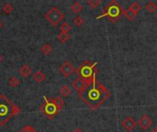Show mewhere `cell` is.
Masks as SVG:
<instances>
[{"mask_svg": "<svg viewBox=\"0 0 157 132\" xmlns=\"http://www.w3.org/2000/svg\"><path fill=\"white\" fill-rule=\"evenodd\" d=\"M109 95L110 94L107 90V88L98 83L95 76L93 79V84L79 96L91 109L96 110L107 98L109 97Z\"/></svg>", "mask_w": 157, "mask_h": 132, "instance_id": "6da1fadb", "label": "cell"}, {"mask_svg": "<svg viewBox=\"0 0 157 132\" xmlns=\"http://www.w3.org/2000/svg\"><path fill=\"white\" fill-rule=\"evenodd\" d=\"M18 113H20V108L14 105L6 95H0V125L6 126L8 121Z\"/></svg>", "mask_w": 157, "mask_h": 132, "instance_id": "7a4b0ae2", "label": "cell"}, {"mask_svg": "<svg viewBox=\"0 0 157 132\" xmlns=\"http://www.w3.org/2000/svg\"><path fill=\"white\" fill-rule=\"evenodd\" d=\"M122 13V8L120 7V4L117 1H111L106 7L104 8L102 15L98 17L97 18H101L103 17H108L109 20L112 21V23H115L117 20L120 19V17Z\"/></svg>", "mask_w": 157, "mask_h": 132, "instance_id": "3957f363", "label": "cell"}, {"mask_svg": "<svg viewBox=\"0 0 157 132\" xmlns=\"http://www.w3.org/2000/svg\"><path fill=\"white\" fill-rule=\"evenodd\" d=\"M98 64V62L95 63H91L87 61L84 62L82 64L79 65V67L76 70V74L79 78L87 80V81H92L94 77L96 76L97 73V70L94 71V68L95 66Z\"/></svg>", "mask_w": 157, "mask_h": 132, "instance_id": "277c9868", "label": "cell"}, {"mask_svg": "<svg viewBox=\"0 0 157 132\" xmlns=\"http://www.w3.org/2000/svg\"><path fill=\"white\" fill-rule=\"evenodd\" d=\"M43 98L44 102L40 106L41 113L46 116L49 119H54V117L61 112V110L55 106V104H54L51 100H48V98L44 95H43Z\"/></svg>", "mask_w": 157, "mask_h": 132, "instance_id": "5b68a950", "label": "cell"}, {"mask_svg": "<svg viewBox=\"0 0 157 132\" xmlns=\"http://www.w3.org/2000/svg\"><path fill=\"white\" fill-rule=\"evenodd\" d=\"M44 17L48 20L49 23L54 27H56L60 22L65 18L64 13L61 12V11L56 7H51L44 15Z\"/></svg>", "mask_w": 157, "mask_h": 132, "instance_id": "8992f818", "label": "cell"}, {"mask_svg": "<svg viewBox=\"0 0 157 132\" xmlns=\"http://www.w3.org/2000/svg\"><path fill=\"white\" fill-rule=\"evenodd\" d=\"M92 84H93V80L92 81H87V80H84V79H81V78H79V77H77V78L73 82L72 85L80 95L81 94H83L84 92H85Z\"/></svg>", "mask_w": 157, "mask_h": 132, "instance_id": "52a82bcc", "label": "cell"}, {"mask_svg": "<svg viewBox=\"0 0 157 132\" xmlns=\"http://www.w3.org/2000/svg\"><path fill=\"white\" fill-rule=\"evenodd\" d=\"M60 72H61V73H62V75H64V76L69 77V76H71L73 73H74L75 67H74V65H73L70 62L66 61V62H65L64 63L61 65Z\"/></svg>", "mask_w": 157, "mask_h": 132, "instance_id": "ba28073f", "label": "cell"}, {"mask_svg": "<svg viewBox=\"0 0 157 132\" xmlns=\"http://www.w3.org/2000/svg\"><path fill=\"white\" fill-rule=\"evenodd\" d=\"M121 125L127 132H131L135 128V127L137 126V122L132 117H128L122 121Z\"/></svg>", "mask_w": 157, "mask_h": 132, "instance_id": "9c48e42d", "label": "cell"}, {"mask_svg": "<svg viewBox=\"0 0 157 132\" xmlns=\"http://www.w3.org/2000/svg\"><path fill=\"white\" fill-rule=\"evenodd\" d=\"M153 124V120L152 118L148 116V115H143L141 117V118L139 119V121L137 122V125L140 126V128L143 130L148 129Z\"/></svg>", "mask_w": 157, "mask_h": 132, "instance_id": "30bf717a", "label": "cell"}, {"mask_svg": "<svg viewBox=\"0 0 157 132\" xmlns=\"http://www.w3.org/2000/svg\"><path fill=\"white\" fill-rule=\"evenodd\" d=\"M19 73L21 74L23 77H25V78H27L28 76H29L31 73H32V68H31L30 66H29L28 64H24L20 67Z\"/></svg>", "mask_w": 157, "mask_h": 132, "instance_id": "8fae6325", "label": "cell"}, {"mask_svg": "<svg viewBox=\"0 0 157 132\" xmlns=\"http://www.w3.org/2000/svg\"><path fill=\"white\" fill-rule=\"evenodd\" d=\"M122 14L124 15V17L126 18L128 20L130 21H133L134 18H136V16H137L138 14L137 13H135L134 11H132L131 8H127V9H125L122 11Z\"/></svg>", "mask_w": 157, "mask_h": 132, "instance_id": "7c38bea8", "label": "cell"}, {"mask_svg": "<svg viewBox=\"0 0 157 132\" xmlns=\"http://www.w3.org/2000/svg\"><path fill=\"white\" fill-rule=\"evenodd\" d=\"M33 79L37 82V83H41L43 82L46 79V75L41 72V71H37L34 74H33Z\"/></svg>", "mask_w": 157, "mask_h": 132, "instance_id": "4fadbf2b", "label": "cell"}, {"mask_svg": "<svg viewBox=\"0 0 157 132\" xmlns=\"http://www.w3.org/2000/svg\"><path fill=\"white\" fill-rule=\"evenodd\" d=\"M71 93H72V91H71V88L69 87V85L64 84V85L61 86V88H60V94H61L62 96L68 97V96L71 95Z\"/></svg>", "mask_w": 157, "mask_h": 132, "instance_id": "5bb4252c", "label": "cell"}, {"mask_svg": "<svg viewBox=\"0 0 157 132\" xmlns=\"http://www.w3.org/2000/svg\"><path fill=\"white\" fill-rule=\"evenodd\" d=\"M52 103L54 104H55V106L60 109V110H62V106H64V105H65V101H64V99H62L61 96H56L55 98H54V99H51V100Z\"/></svg>", "mask_w": 157, "mask_h": 132, "instance_id": "9a60e30c", "label": "cell"}, {"mask_svg": "<svg viewBox=\"0 0 157 132\" xmlns=\"http://www.w3.org/2000/svg\"><path fill=\"white\" fill-rule=\"evenodd\" d=\"M144 7H145L146 10L148 11V12L153 13V12H155L156 9H157V5H156V3H154L153 1H150V2H148L147 4L145 5Z\"/></svg>", "mask_w": 157, "mask_h": 132, "instance_id": "2e32d148", "label": "cell"}, {"mask_svg": "<svg viewBox=\"0 0 157 132\" xmlns=\"http://www.w3.org/2000/svg\"><path fill=\"white\" fill-rule=\"evenodd\" d=\"M83 5H81L79 2H75L71 6V10L73 11L74 13H79L83 10Z\"/></svg>", "mask_w": 157, "mask_h": 132, "instance_id": "e0dca14e", "label": "cell"}, {"mask_svg": "<svg viewBox=\"0 0 157 132\" xmlns=\"http://www.w3.org/2000/svg\"><path fill=\"white\" fill-rule=\"evenodd\" d=\"M129 8H131L132 11H134L135 13H137V14H138L139 11L142 8V6L139 2H136V1H134V2H132V3L131 4V6H130V7H129Z\"/></svg>", "mask_w": 157, "mask_h": 132, "instance_id": "ac0fdd59", "label": "cell"}, {"mask_svg": "<svg viewBox=\"0 0 157 132\" xmlns=\"http://www.w3.org/2000/svg\"><path fill=\"white\" fill-rule=\"evenodd\" d=\"M70 37H71V36L69 35V33H62V32H61L60 34L57 36L58 40H59L61 42H62V43H65L67 40H69Z\"/></svg>", "mask_w": 157, "mask_h": 132, "instance_id": "d6986e66", "label": "cell"}, {"mask_svg": "<svg viewBox=\"0 0 157 132\" xmlns=\"http://www.w3.org/2000/svg\"><path fill=\"white\" fill-rule=\"evenodd\" d=\"M40 51H41V52H43L44 55H49L52 51V48L51 47L50 44L46 43V44H44V45L40 48Z\"/></svg>", "mask_w": 157, "mask_h": 132, "instance_id": "ffe728a7", "label": "cell"}, {"mask_svg": "<svg viewBox=\"0 0 157 132\" xmlns=\"http://www.w3.org/2000/svg\"><path fill=\"white\" fill-rule=\"evenodd\" d=\"M100 4H101L100 0H88L87 1V5L92 8L98 7V6H100Z\"/></svg>", "mask_w": 157, "mask_h": 132, "instance_id": "44dd1931", "label": "cell"}, {"mask_svg": "<svg viewBox=\"0 0 157 132\" xmlns=\"http://www.w3.org/2000/svg\"><path fill=\"white\" fill-rule=\"evenodd\" d=\"M71 26L68 24V23H66V22H65V23H62L61 26H60V30H61V32H62V33H68L70 30H71Z\"/></svg>", "mask_w": 157, "mask_h": 132, "instance_id": "7402d4cb", "label": "cell"}, {"mask_svg": "<svg viewBox=\"0 0 157 132\" xmlns=\"http://www.w3.org/2000/svg\"><path fill=\"white\" fill-rule=\"evenodd\" d=\"M8 84L11 86V87L15 88V87H17V86L19 85V80L17 78L16 76H14V77H12V78L8 81Z\"/></svg>", "mask_w": 157, "mask_h": 132, "instance_id": "603a6c76", "label": "cell"}, {"mask_svg": "<svg viewBox=\"0 0 157 132\" xmlns=\"http://www.w3.org/2000/svg\"><path fill=\"white\" fill-rule=\"evenodd\" d=\"M3 10H4V12L6 14H10L12 12V10H13V7L12 5H10L9 3H6L3 7Z\"/></svg>", "mask_w": 157, "mask_h": 132, "instance_id": "cb8c5ba5", "label": "cell"}, {"mask_svg": "<svg viewBox=\"0 0 157 132\" xmlns=\"http://www.w3.org/2000/svg\"><path fill=\"white\" fill-rule=\"evenodd\" d=\"M74 23L76 24V26L77 27H81L84 24V19L81 16H77L75 19H74Z\"/></svg>", "mask_w": 157, "mask_h": 132, "instance_id": "d4e9b609", "label": "cell"}, {"mask_svg": "<svg viewBox=\"0 0 157 132\" xmlns=\"http://www.w3.org/2000/svg\"><path fill=\"white\" fill-rule=\"evenodd\" d=\"M20 132H36V129L32 126H25L22 129H20Z\"/></svg>", "mask_w": 157, "mask_h": 132, "instance_id": "484cf974", "label": "cell"}, {"mask_svg": "<svg viewBox=\"0 0 157 132\" xmlns=\"http://www.w3.org/2000/svg\"><path fill=\"white\" fill-rule=\"evenodd\" d=\"M72 132H84L81 128H76V129H74Z\"/></svg>", "mask_w": 157, "mask_h": 132, "instance_id": "4316f807", "label": "cell"}, {"mask_svg": "<svg viewBox=\"0 0 157 132\" xmlns=\"http://www.w3.org/2000/svg\"><path fill=\"white\" fill-rule=\"evenodd\" d=\"M152 132H157V126H155V127H154V128H153Z\"/></svg>", "mask_w": 157, "mask_h": 132, "instance_id": "83f0119b", "label": "cell"}, {"mask_svg": "<svg viewBox=\"0 0 157 132\" xmlns=\"http://www.w3.org/2000/svg\"><path fill=\"white\" fill-rule=\"evenodd\" d=\"M3 27V24H2V21H0V29Z\"/></svg>", "mask_w": 157, "mask_h": 132, "instance_id": "f1b7e54d", "label": "cell"}, {"mask_svg": "<svg viewBox=\"0 0 157 132\" xmlns=\"http://www.w3.org/2000/svg\"><path fill=\"white\" fill-rule=\"evenodd\" d=\"M2 62V56L0 55V62Z\"/></svg>", "mask_w": 157, "mask_h": 132, "instance_id": "f546056e", "label": "cell"}, {"mask_svg": "<svg viewBox=\"0 0 157 132\" xmlns=\"http://www.w3.org/2000/svg\"><path fill=\"white\" fill-rule=\"evenodd\" d=\"M156 18H157V13H156Z\"/></svg>", "mask_w": 157, "mask_h": 132, "instance_id": "4dcf8cb0", "label": "cell"}]
</instances>
